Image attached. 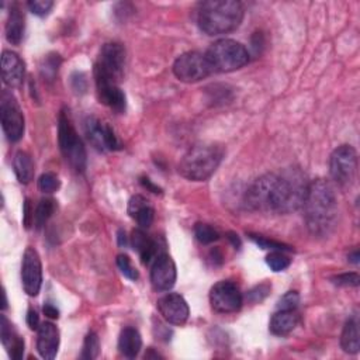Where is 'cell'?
Returning <instances> with one entry per match:
<instances>
[{
  "mask_svg": "<svg viewBox=\"0 0 360 360\" xmlns=\"http://www.w3.org/2000/svg\"><path fill=\"white\" fill-rule=\"evenodd\" d=\"M24 15L17 3H13L10 8L8 24H6V38L10 44L19 45L24 36Z\"/></svg>",
  "mask_w": 360,
  "mask_h": 360,
  "instance_id": "cell-23",
  "label": "cell"
},
{
  "mask_svg": "<svg viewBox=\"0 0 360 360\" xmlns=\"http://www.w3.org/2000/svg\"><path fill=\"white\" fill-rule=\"evenodd\" d=\"M300 322V315L296 310H277L270 320V331L274 335H289Z\"/></svg>",
  "mask_w": 360,
  "mask_h": 360,
  "instance_id": "cell-21",
  "label": "cell"
},
{
  "mask_svg": "<svg viewBox=\"0 0 360 360\" xmlns=\"http://www.w3.org/2000/svg\"><path fill=\"white\" fill-rule=\"evenodd\" d=\"M117 266L127 279H130V280H136L138 279L139 274H138L136 269L132 266L131 259L127 255H118L117 256Z\"/></svg>",
  "mask_w": 360,
  "mask_h": 360,
  "instance_id": "cell-33",
  "label": "cell"
},
{
  "mask_svg": "<svg viewBox=\"0 0 360 360\" xmlns=\"http://www.w3.org/2000/svg\"><path fill=\"white\" fill-rule=\"evenodd\" d=\"M0 117L8 139L12 142L20 141L24 134V116L16 97L9 91H3L0 95Z\"/></svg>",
  "mask_w": 360,
  "mask_h": 360,
  "instance_id": "cell-10",
  "label": "cell"
},
{
  "mask_svg": "<svg viewBox=\"0 0 360 360\" xmlns=\"http://www.w3.org/2000/svg\"><path fill=\"white\" fill-rule=\"evenodd\" d=\"M131 245L138 252L143 265H148L151 260H155L158 256L157 242L152 238H150L142 230H135L132 233Z\"/></svg>",
  "mask_w": 360,
  "mask_h": 360,
  "instance_id": "cell-22",
  "label": "cell"
},
{
  "mask_svg": "<svg viewBox=\"0 0 360 360\" xmlns=\"http://www.w3.org/2000/svg\"><path fill=\"white\" fill-rule=\"evenodd\" d=\"M13 168H15V173H16L20 183L29 185L33 180V178H34V164H33L31 157L27 152L19 151L15 155Z\"/></svg>",
  "mask_w": 360,
  "mask_h": 360,
  "instance_id": "cell-26",
  "label": "cell"
},
{
  "mask_svg": "<svg viewBox=\"0 0 360 360\" xmlns=\"http://www.w3.org/2000/svg\"><path fill=\"white\" fill-rule=\"evenodd\" d=\"M125 66V48L118 42L104 44L100 49L99 58L95 65V77L106 78L117 84L124 77Z\"/></svg>",
  "mask_w": 360,
  "mask_h": 360,
  "instance_id": "cell-7",
  "label": "cell"
},
{
  "mask_svg": "<svg viewBox=\"0 0 360 360\" xmlns=\"http://www.w3.org/2000/svg\"><path fill=\"white\" fill-rule=\"evenodd\" d=\"M303 208L310 233L318 237L328 235L334 228L338 214V201L334 187L324 179L311 182Z\"/></svg>",
  "mask_w": 360,
  "mask_h": 360,
  "instance_id": "cell-1",
  "label": "cell"
},
{
  "mask_svg": "<svg viewBox=\"0 0 360 360\" xmlns=\"http://www.w3.org/2000/svg\"><path fill=\"white\" fill-rule=\"evenodd\" d=\"M59 187H61V180L52 172H47V173L41 175L38 179V189L44 193H54Z\"/></svg>",
  "mask_w": 360,
  "mask_h": 360,
  "instance_id": "cell-31",
  "label": "cell"
},
{
  "mask_svg": "<svg viewBox=\"0 0 360 360\" xmlns=\"http://www.w3.org/2000/svg\"><path fill=\"white\" fill-rule=\"evenodd\" d=\"M117 235H118V245L120 246H125L127 245V235H125V233L123 230H120Z\"/></svg>",
  "mask_w": 360,
  "mask_h": 360,
  "instance_id": "cell-43",
  "label": "cell"
},
{
  "mask_svg": "<svg viewBox=\"0 0 360 360\" xmlns=\"http://www.w3.org/2000/svg\"><path fill=\"white\" fill-rule=\"evenodd\" d=\"M276 173H266L255 180L246 191V207L258 211H274L276 198Z\"/></svg>",
  "mask_w": 360,
  "mask_h": 360,
  "instance_id": "cell-12",
  "label": "cell"
},
{
  "mask_svg": "<svg viewBox=\"0 0 360 360\" xmlns=\"http://www.w3.org/2000/svg\"><path fill=\"white\" fill-rule=\"evenodd\" d=\"M27 6H29L30 12L34 13L36 16L44 17L54 8V2H51V0H31V2L27 3Z\"/></svg>",
  "mask_w": 360,
  "mask_h": 360,
  "instance_id": "cell-32",
  "label": "cell"
},
{
  "mask_svg": "<svg viewBox=\"0 0 360 360\" xmlns=\"http://www.w3.org/2000/svg\"><path fill=\"white\" fill-rule=\"evenodd\" d=\"M42 311H44V314H45L48 318H51V320H56V318L59 317L58 308L54 307L52 304H45L44 308H42Z\"/></svg>",
  "mask_w": 360,
  "mask_h": 360,
  "instance_id": "cell-41",
  "label": "cell"
},
{
  "mask_svg": "<svg viewBox=\"0 0 360 360\" xmlns=\"http://www.w3.org/2000/svg\"><path fill=\"white\" fill-rule=\"evenodd\" d=\"M300 304V295L297 292L285 293L277 303V310H297Z\"/></svg>",
  "mask_w": 360,
  "mask_h": 360,
  "instance_id": "cell-34",
  "label": "cell"
},
{
  "mask_svg": "<svg viewBox=\"0 0 360 360\" xmlns=\"http://www.w3.org/2000/svg\"><path fill=\"white\" fill-rule=\"evenodd\" d=\"M194 235H196V240L203 245L212 244L220 238L219 231L214 230L211 226H207V224H197L194 227Z\"/></svg>",
  "mask_w": 360,
  "mask_h": 360,
  "instance_id": "cell-29",
  "label": "cell"
},
{
  "mask_svg": "<svg viewBox=\"0 0 360 360\" xmlns=\"http://www.w3.org/2000/svg\"><path fill=\"white\" fill-rule=\"evenodd\" d=\"M8 350H9V354H10L13 359H16V360L22 359L23 354H24V341L17 335V336L13 339V342L8 346Z\"/></svg>",
  "mask_w": 360,
  "mask_h": 360,
  "instance_id": "cell-38",
  "label": "cell"
},
{
  "mask_svg": "<svg viewBox=\"0 0 360 360\" xmlns=\"http://www.w3.org/2000/svg\"><path fill=\"white\" fill-rule=\"evenodd\" d=\"M59 341V329L52 322H44L40 325L37 336V350L42 359L52 360L56 357Z\"/></svg>",
  "mask_w": 360,
  "mask_h": 360,
  "instance_id": "cell-19",
  "label": "cell"
},
{
  "mask_svg": "<svg viewBox=\"0 0 360 360\" xmlns=\"http://www.w3.org/2000/svg\"><path fill=\"white\" fill-rule=\"evenodd\" d=\"M33 220H34V211L31 210L30 200H26V204H24V226H26V228H30Z\"/></svg>",
  "mask_w": 360,
  "mask_h": 360,
  "instance_id": "cell-40",
  "label": "cell"
},
{
  "mask_svg": "<svg viewBox=\"0 0 360 360\" xmlns=\"http://www.w3.org/2000/svg\"><path fill=\"white\" fill-rule=\"evenodd\" d=\"M27 324L31 329H38L40 328V317L36 310L30 308L27 313Z\"/></svg>",
  "mask_w": 360,
  "mask_h": 360,
  "instance_id": "cell-39",
  "label": "cell"
},
{
  "mask_svg": "<svg viewBox=\"0 0 360 360\" xmlns=\"http://www.w3.org/2000/svg\"><path fill=\"white\" fill-rule=\"evenodd\" d=\"M332 281L338 285H343V287H357L359 285V274L357 273H345V274H339L335 276L332 279Z\"/></svg>",
  "mask_w": 360,
  "mask_h": 360,
  "instance_id": "cell-36",
  "label": "cell"
},
{
  "mask_svg": "<svg viewBox=\"0 0 360 360\" xmlns=\"http://www.w3.org/2000/svg\"><path fill=\"white\" fill-rule=\"evenodd\" d=\"M230 240L233 241V244L235 245V246H241V241H240V238H238V235H235V234H230Z\"/></svg>",
  "mask_w": 360,
  "mask_h": 360,
  "instance_id": "cell-45",
  "label": "cell"
},
{
  "mask_svg": "<svg viewBox=\"0 0 360 360\" xmlns=\"http://www.w3.org/2000/svg\"><path fill=\"white\" fill-rule=\"evenodd\" d=\"M310 182L300 169H287L277 175L274 212L287 214L303 207Z\"/></svg>",
  "mask_w": 360,
  "mask_h": 360,
  "instance_id": "cell-4",
  "label": "cell"
},
{
  "mask_svg": "<svg viewBox=\"0 0 360 360\" xmlns=\"http://www.w3.org/2000/svg\"><path fill=\"white\" fill-rule=\"evenodd\" d=\"M329 172L334 182L342 187L353 183L357 173V152L350 146L338 147L329 159Z\"/></svg>",
  "mask_w": 360,
  "mask_h": 360,
  "instance_id": "cell-9",
  "label": "cell"
},
{
  "mask_svg": "<svg viewBox=\"0 0 360 360\" xmlns=\"http://www.w3.org/2000/svg\"><path fill=\"white\" fill-rule=\"evenodd\" d=\"M252 241H255L262 249H273V251H289V248L284 246L283 244L280 242H274V241H269L266 238H262V237H256V235H252L251 237Z\"/></svg>",
  "mask_w": 360,
  "mask_h": 360,
  "instance_id": "cell-37",
  "label": "cell"
},
{
  "mask_svg": "<svg viewBox=\"0 0 360 360\" xmlns=\"http://www.w3.org/2000/svg\"><path fill=\"white\" fill-rule=\"evenodd\" d=\"M58 141L59 150L69 166L78 173H84L88 162L86 150L74 124H72L69 114L65 110L61 111L58 120Z\"/></svg>",
  "mask_w": 360,
  "mask_h": 360,
  "instance_id": "cell-5",
  "label": "cell"
},
{
  "mask_svg": "<svg viewBox=\"0 0 360 360\" xmlns=\"http://www.w3.org/2000/svg\"><path fill=\"white\" fill-rule=\"evenodd\" d=\"M341 346L343 352L349 354H356L359 352L360 335H359V322L356 317H352L346 321L341 336Z\"/></svg>",
  "mask_w": 360,
  "mask_h": 360,
  "instance_id": "cell-25",
  "label": "cell"
},
{
  "mask_svg": "<svg viewBox=\"0 0 360 360\" xmlns=\"http://www.w3.org/2000/svg\"><path fill=\"white\" fill-rule=\"evenodd\" d=\"M244 303L240 287L230 280L219 281L210 292V304L219 314H233L241 310Z\"/></svg>",
  "mask_w": 360,
  "mask_h": 360,
  "instance_id": "cell-11",
  "label": "cell"
},
{
  "mask_svg": "<svg viewBox=\"0 0 360 360\" xmlns=\"http://www.w3.org/2000/svg\"><path fill=\"white\" fill-rule=\"evenodd\" d=\"M269 292H270V285L263 283V284H259V285L253 287V289L248 293L246 299L251 303H260V302H263L267 297Z\"/></svg>",
  "mask_w": 360,
  "mask_h": 360,
  "instance_id": "cell-35",
  "label": "cell"
},
{
  "mask_svg": "<svg viewBox=\"0 0 360 360\" xmlns=\"http://www.w3.org/2000/svg\"><path fill=\"white\" fill-rule=\"evenodd\" d=\"M197 12L200 30L212 37L237 30L244 19V6L237 0H207Z\"/></svg>",
  "mask_w": 360,
  "mask_h": 360,
  "instance_id": "cell-2",
  "label": "cell"
},
{
  "mask_svg": "<svg viewBox=\"0 0 360 360\" xmlns=\"http://www.w3.org/2000/svg\"><path fill=\"white\" fill-rule=\"evenodd\" d=\"M224 150L215 143H198L191 147L179 164V173L193 182H204L219 169Z\"/></svg>",
  "mask_w": 360,
  "mask_h": 360,
  "instance_id": "cell-3",
  "label": "cell"
},
{
  "mask_svg": "<svg viewBox=\"0 0 360 360\" xmlns=\"http://www.w3.org/2000/svg\"><path fill=\"white\" fill-rule=\"evenodd\" d=\"M141 183H142L143 187H147L148 190H151V191L155 193V194H158V193L161 194V193H162V190H161L158 186H155L148 178H142V179H141Z\"/></svg>",
  "mask_w": 360,
  "mask_h": 360,
  "instance_id": "cell-42",
  "label": "cell"
},
{
  "mask_svg": "<svg viewBox=\"0 0 360 360\" xmlns=\"http://www.w3.org/2000/svg\"><path fill=\"white\" fill-rule=\"evenodd\" d=\"M175 77L185 84H196L212 74L205 54L191 51L182 54L173 63Z\"/></svg>",
  "mask_w": 360,
  "mask_h": 360,
  "instance_id": "cell-8",
  "label": "cell"
},
{
  "mask_svg": "<svg viewBox=\"0 0 360 360\" xmlns=\"http://www.w3.org/2000/svg\"><path fill=\"white\" fill-rule=\"evenodd\" d=\"M85 131L92 146L99 151H117L121 148L114 130L107 123L96 117L86 118Z\"/></svg>",
  "mask_w": 360,
  "mask_h": 360,
  "instance_id": "cell-13",
  "label": "cell"
},
{
  "mask_svg": "<svg viewBox=\"0 0 360 360\" xmlns=\"http://www.w3.org/2000/svg\"><path fill=\"white\" fill-rule=\"evenodd\" d=\"M23 289L30 297L38 296L42 285V265L38 252L34 248H27L22 263Z\"/></svg>",
  "mask_w": 360,
  "mask_h": 360,
  "instance_id": "cell-14",
  "label": "cell"
},
{
  "mask_svg": "<svg viewBox=\"0 0 360 360\" xmlns=\"http://www.w3.org/2000/svg\"><path fill=\"white\" fill-rule=\"evenodd\" d=\"M26 77V65L23 59L12 51H3L2 55V79L10 89H17L23 85Z\"/></svg>",
  "mask_w": 360,
  "mask_h": 360,
  "instance_id": "cell-18",
  "label": "cell"
},
{
  "mask_svg": "<svg viewBox=\"0 0 360 360\" xmlns=\"http://www.w3.org/2000/svg\"><path fill=\"white\" fill-rule=\"evenodd\" d=\"M359 258H360V255H359V251L356 249L353 253H350V255H349V262H352V263L357 265V263H359Z\"/></svg>",
  "mask_w": 360,
  "mask_h": 360,
  "instance_id": "cell-44",
  "label": "cell"
},
{
  "mask_svg": "<svg viewBox=\"0 0 360 360\" xmlns=\"http://www.w3.org/2000/svg\"><path fill=\"white\" fill-rule=\"evenodd\" d=\"M176 276L173 259L166 253L158 255L151 269V283L154 289L157 292H169L176 283Z\"/></svg>",
  "mask_w": 360,
  "mask_h": 360,
  "instance_id": "cell-15",
  "label": "cell"
},
{
  "mask_svg": "<svg viewBox=\"0 0 360 360\" xmlns=\"http://www.w3.org/2000/svg\"><path fill=\"white\" fill-rule=\"evenodd\" d=\"M95 82H96V89H97V96L100 103L114 110L116 113H123L125 110L127 100L118 84L100 77H95Z\"/></svg>",
  "mask_w": 360,
  "mask_h": 360,
  "instance_id": "cell-17",
  "label": "cell"
},
{
  "mask_svg": "<svg viewBox=\"0 0 360 360\" xmlns=\"http://www.w3.org/2000/svg\"><path fill=\"white\" fill-rule=\"evenodd\" d=\"M128 214L130 217L136 221V224L141 228H148L152 226L155 219V211L154 207L150 204V201L141 196H132L128 201Z\"/></svg>",
  "mask_w": 360,
  "mask_h": 360,
  "instance_id": "cell-20",
  "label": "cell"
},
{
  "mask_svg": "<svg viewBox=\"0 0 360 360\" xmlns=\"http://www.w3.org/2000/svg\"><path fill=\"white\" fill-rule=\"evenodd\" d=\"M99 352H100L99 336L95 332L88 334V336L85 338V342H84V350H82L81 357L85 360H93L99 356Z\"/></svg>",
  "mask_w": 360,
  "mask_h": 360,
  "instance_id": "cell-30",
  "label": "cell"
},
{
  "mask_svg": "<svg viewBox=\"0 0 360 360\" xmlns=\"http://www.w3.org/2000/svg\"><path fill=\"white\" fill-rule=\"evenodd\" d=\"M266 263L273 272H283L292 265V259L281 251H273L267 255Z\"/></svg>",
  "mask_w": 360,
  "mask_h": 360,
  "instance_id": "cell-28",
  "label": "cell"
},
{
  "mask_svg": "<svg viewBox=\"0 0 360 360\" xmlns=\"http://www.w3.org/2000/svg\"><path fill=\"white\" fill-rule=\"evenodd\" d=\"M205 56L212 72H234L249 62L248 49L241 42L230 38L214 42L205 52Z\"/></svg>",
  "mask_w": 360,
  "mask_h": 360,
  "instance_id": "cell-6",
  "label": "cell"
},
{
  "mask_svg": "<svg viewBox=\"0 0 360 360\" xmlns=\"http://www.w3.org/2000/svg\"><path fill=\"white\" fill-rule=\"evenodd\" d=\"M141 347H142V338L138 329L132 327L124 328L118 338V349L121 354L128 359H134L138 356Z\"/></svg>",
  "mask_w": 360,
  "mask_h": 360,
  "instance_id": "cell-24",
  "label": "cell"
},
{
  "mask_svg": "<svg viewBox=\"0 0 360 360\" xmlns=\"http://www.w3.org/2000/svg\"><path fill=\"white\" fill-rule=\"evenodd\" d=\"M157 306L162 318L172 325H183L189 320V304L180 295L169 293L161 297Z\"/></svg>",
  "mask_w": 360,
  "mask_h": 360,
  "instance_id": "cell-16",
  "label": "cell"
},
{
  "mask_svg": "<svg viewBox=\"0 0 360 360\" xmlns=\"http://www.w3.org/2000/svg\"><path fill=\"white\" fill-rule=\"evenodd\" d=\"M54 210H55V201L52 198H42L38 203L34 211V220H33V224L37 230H41L45 226V223L52 215Z\"/></svg>",
  "mask_w": 360,
  "mask_h": 360,
  "instance_id": "cell-27",
  "label": "cell"
}]
</instances>
